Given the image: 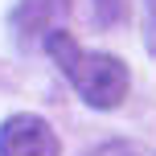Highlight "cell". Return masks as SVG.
Returning a JSON list of instances; mask_svg holds the SVG:
<instances>
[{"label":"cell","mask_w":156,"mask_h":156,"mask_svg":"<svg viewBox=\"0 0 156 156\" xmlns=\"http://www.w3.org/2000/svg\"><path fill=\"white\" fill-rule=\"evenodd\" d=\"M45 54L58 62V70L70 78V86L82 94V103L99 111H111L127 99L132 74L115 54H86L82 45L70 37L66 29H49L45 33Z\"/></svg>","instance_id":"cell-1"},{"label":"cell","mask_w":156,"mask_h":156,"mask_svg":"<svg viewBox=\"0 0 156 156\" xmlns=\"http://www.w3.org/2000/svg\"><path fill=\"white\" fill-rule=\"evenodd\" d=\"M58 132L41 115H8L0 123V156H58Z\"/></svg>","instance_id":"cell-2"},{"label":"cell","mask_w":156,"mask_h":156,"mask_svg":"<svg viewBox=\"0 0 156 156\" xmlns=\"http://www.w3.org/2000/svg\"><path fill=\"white\" fill-rule=\"evenodd\" d=\"M66 16H70V0H21V8L12 12V29L21 41H29L49 29H62Z\"/></svg>","instance_id":"cell-3"},{"label":"cell","mask_w":156,"mask_h":156,"mask_svg":"<svg viewBox=\"0 0 156 156\" xmlns=\"http://www.w3.org/2000/svg\"><path fill=\"white\" fill-rule=\"evenodd\" d=\"M127 12V0H94V16H99V25H119Z\"/></svg>","instance_id":"cell-4"},{"label":"cell","mask_w":156,"mask_h":156,"mask_svg":"<svg viewBox=\"0 0 156 156\" xmlns=\"http://www.w3.org/2000/svg\"><path fill=\"white\" fill-rule=\"evenodd\" d=\"M148 49H156V0H148Z\"/></svg>","instance_id":"cell-5"}]
</instances>
